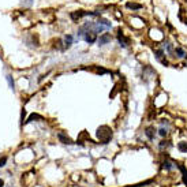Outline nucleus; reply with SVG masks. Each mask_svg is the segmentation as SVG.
<instances>
[{
	"label": "nucleus",
	"instance_id": "nucleus-11",
	"mask_svg": "<svg viewBox=\"0 0 187 187\" xmlns=\"http://www.w3.org/2000/svg\"><path fill=\"white\" fill-rule=\"evenodd\" d=\"M57 138H59V141L62 142V144H66V145H72V141L70 137H67L64 133H59L57 134Z\"/></svg>",
	"mask_w": 187,
	"mask_h": 187
},
{
	"label": "nucleus",
	"instance_id": "nucleus-22",
	"mask_svg": "<svg viewBox=\"0 0 187 187\" xmlns=\"http://www.w3.org/2000/svg\"><path fill=\"white\" fill-rule=\"evenodd\" d=\"M25 115H26V111L22 109V113H21V119H22V124H23V120H25Z\"/></svg>",
	"mask_w": 187,
	"mask_h": 187
},
{
	"label": "nucleus",
	"instance_id": "nucleus-17",
	"mask_svg": "<svg viewBox=\"0 0 187 187\" xmlns=\"http://www.w3.org/2000/svg\"><path fill=\"white\" fill-rule=\"evenodd\" d=\"M6 79H7V82H8V85H10V87L11 89H15V83H14V79H13V77H11L10 74H7L6 75Z\"/></svg>",
	"mask_w": 187,
	"mask_h": 187
},
{
	"label": "nucleus",
	"instance_id": "nucleus-21",
	"mask_svg": "<svg viewBox=\"0 0 187 187\" xmlns=\"http://www.w3.org/2000/svg\"><path fill=\"white\" fill-rule=\"evenodd\" d=\"M6 163H7V157H3V159H0V168H2V167H4Z\"/></svg>",
	"mask_w": 187,
	"mask_h": 187
},
{
	"label": "nucleus",
	"instance_id": "nucleus-16",
	"mask_svg": "<svg viewBox=\"0 0 187 187\" xmlns=\"http://www.w3.org/2000/svg\"><path fill=\"white\" fill-rule=\"evenodd\" d=\"M178 168L182 171V176H183V182L187 185V169H186V167L183 165V164H179L178 165Z\"/></svg>",
	"mask_w": 187,
	"mask_h": 187
},
{
	"label": "nucleus",
	"instance_id": "nucleus-18",
	"mask_svg": "<svg viewBox=\"0 0 187 187\" xmlns=\"http://www.w3.org/2000/svg\"><path fill=\"white\" fill-rule=\"evenodd\" d=\"M178 149H179L182 153H187V142H180L178 145Z\"/></svg>",
	"mask_w": 187,
	"mask_h": 187
},
{
	"label": "nucleus",
	"instance_id": "nucleus-7",
	"mask_svg": "<svg viewBox=\"0 0 187 187\" xmlns=\"http://www.w3.org/2000/svg\"><path fill=\"white\" fill-rule=\"evenodd\" d=\"M174 52H175V57H176V59H179V60L186 59V57H187V51L183 48V46H176V48L174 49Z\"/></svg>",
	"mask_w": 187,
	"mask_h": 187
},
{
	"label": "nucleus",
	"instance_id": "nucleus-13",
	"mask_svg": "<svg viewBox=\"0 0 187 187\" xmlns=\"http://www.w3.org/2000/svg\"><path fill=\"white\" fill-rule=\"evenodd\" d=\"M72 41H74V37H72V34H67V36H64V48H66V49L71 48Z\"/></svg>",
	"mask_w": 187,
	"mask_h": 187
},
{
	"label": "nucleus",
	"instance_id": "nucleus-4",
	"mask_svg": "<svg viewBox=\"0 0 187 187\" xmlns=\"http://www.w3.org/2000/svg\"><path fill=\"white\" fill-rule=\"evenodd\" d=\"M161 48L164 49V52H165V55L168 57H175V52H174V45H172L169 41H164L161 44Z\"/></svg>",
	"mask_w": 187,
	"mask_h": 187
},
{
	"label": "nucleus",
	"instance_id": "nucleus-19",
	"mask_svg": "<svg viewBox=\"0 0 187 187\" xmlns=\"http://www.w3.org/2000/svg\"><path fill=\"white\" fill-rule=\"evenodd\" d=\"M41 116H40V115H37V113H33V115H30V116H29V119H28V120H26V122H28V123H29V122H33V120H41Z\"/></svg>",
	"mask_w": 187,
	"mask_h": 187
},
{
	"label": "nucleus",
	"instance_id": "nucleus-20",
	"mask_svg": "<svg viewBox=\"0 0 187 187\" xmlns=\"http://www.w3.org/2000/svg\"><path fill=\"white\" fill-rule=\"evenodd\" d=\"M0 187H13V183H7L6 182V179H3V178H0Z\"/></svg>",
	"mask_w": 187,
	"mask_h": 187
},
{
	"label": "nucleus",
	"instance_id": "nucleus-14",
	"mask_svg": "<svg viewBox=\"0 0 187 187\" xmlns=\"http://www.w3.org/2000/svg\"><path fill=\"white\" fill-rule=\"evenodd\" d=\"M97 22L100 23V25H103V26H105L107 28V30H111L112 29V23H111L108 19H104V18H98L97 19Z\"/></svg>",
	"mask_w": 187,
	"mask_h": 187
},
{
	"label": "nucleus",
	"instance_id": "nucleus-1",
	"mask_svg": "<svg viewBox=\"0 0 187 187\" xmlns=\"http://www.w3.org/2000/svg\"><path fill=\"white\" fill-rule=\"evenodd\" d=\"M97 138L100 139V142L103 145H107L112 138V130L108 126H101L97 130Z\"/></svg>",
	"mask_w": 187,
	"mask_h": 187
},
{
	"label": "nucleus",
	"instance_id": "nucleus-6",
	"mask_svg": "<svg viewBox=\"0 0 187 187\" xmlns=\"http://www.w3.org/2000/svg\"><path fill=\"white\" fill-rule=\"evenodd\" d=\"M111 41H112V36H111L109 33H103L97 38V42H98V45H100V46L107 45V44H109Z\"/></svg>",
	"mask_w": 187,
	"mask_h": 187
},
{
	"label": "nucleus",
	"instance_id": "nucleus-5",
	"mask_svg": "<svg viewBox=\"0 0 187 187\" xmlns=\"http://www.w3.org/2000/svg\"><path fill=\"white\" fill-rule=\"evenodd\" d=\"M118 41H119V45H120L122 48H127L128 44H130V40L124 36L120 29H119V31H118Z\"/></svg>",
	"mask_w": 187,
	"mask_h": 187
},
{
	"label": "nucleus",
	"instance_id": "nucleus-12",
	"mask_svg": "<svg viewBox=\"0 0 187 187\" xmlns=\"http://www.w3.org/2000/svg\"><path fill=\"white\" fill-rule=\"evenodd\" d=\"M126 7H127L128 10L138 11V10H142V8H144V6H142V4H139V3H133V2H128V3H126Z\"/></svg>",
	"mask_w": 187,
	"mask_h": 187
},
{
	"label": "nucleus",
	"instance_id": "nucleus-10",
	"mask_svg": "<svg viewBox=\"0 0 187 187\" xmlns=\"http://www.w3.org/2000/svg\"><path fill=\"white\" fill-rule=\"evenodd\" d=\"M175 167H176V165H175L174 163L169 161V160H167V159L161 161V169H164V171H172Z\"/></svg>",
	"mask_w": 187,
	"mask_h": 187
},
{
	"label": "nucleus",
	"instance_id": "nucleus-3",
	"mask_svg": "<svg viewBox=\"0 0 187 187\" xmlns=\"http://www.w3.org/2000/svg\"><path fill=\"white\" fill-rule=\"evenodd\" d=\"M97 33H96L93 29H85V34H83V38L82 40H85L87 44H94L96 41H97Z\"/></svg>",
	"mask_w": 187,
	"mask_h": 187
},
{
	"label": "nucleus",
	"instance_id": "nucleus-2",
	"mask_svg": "<svg viewBox=\"0 0 187 187\" xmlns=\"http://www.w3.org/2000/svg\"><path fill=\"white\" fill-rule=\"evenodd\" d=\"M154 57H156V60H159L163 66H169V62H168V59H167L168 56L165 55L164 49H163L161 46L157 48V49H154Z\"/></svg>",
	"mask_w": 187,
	"mask_h": 187
},
{
	"label": "nucleus",
	"instance_id": "nucleus-15",
	"mask_svg": "<svg viewBox=\"0 0 187 187\" xmlns=\"http://www.w3.org/2000/svg\"><path fill=\"white\" fill-rule=\"evenodd\" d=\"M172 146V144L169 141H161L159 142V149L160 150H167V149H169Z\"/></svg>",
	"mask_w": 187,
	"mask_h": 187
},
{
	"label": "nucleus",
	"instance_id": "nucleus-9",
	"mask_svg": "<svg viewBox=\"0 0 187 187\" xmlns=\"http://www.w3.org/2000/svg\"><path fill=\"white\" fill-rule=\"evenodd\" d=\"M70 16L72 18V21L74 22H78V19H81L82 16H87V15H86V11L79 10V11H74V13H71L70 14Z\"/></svg>",
	"mask_w": 187,
	"mask_h": 187
},
{
	"label": "nucleus",
	"instance_id": "nucleus-8",
	"mask_svg": "<svg viewBox=\"0 0 187 187\" xmlns=\"http://www.w3.org/2000/svg\"><path fill=\"white\" fill-rule=\"evenodd\" d=\"M145 135L148 137L149 141H154V138H156V135H157V130L153 126H149V127L145 128Z\"/></svg>",
	"mask_w": 187,
	"mask_h": 187
}]
</instances>
